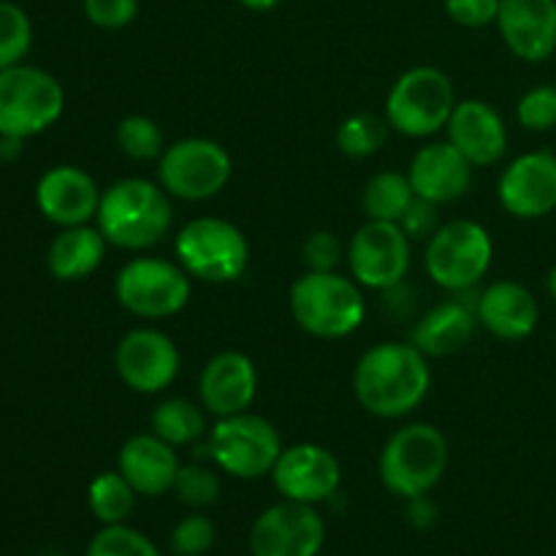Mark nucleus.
<instances>
[{
	"label": "nucleus",
	"mask_w": 556,
	"mask_h": 556,
	"mask_svg": "<svg viewBox=\"0 0 556 556\" xmlns=\"http://www.w3.org/2000/svg\"><path fill=\"white\" fill-rule=\"evenodd\" d=\"M432 389L429 358L413 342H378L353 369V394L375 418H405L424 405Z\"/></svg>",
	"instance_id": "f257e3e1"
},
{
	"label": "nucleus",
	"mask_w": 556,
	"mask_h": 556,
	"mask_svg": "<svg viewBox=\"0 0 556 556\" xmlns=\"http://www.w3.org/2000/svg\"><path fill=\"white\" fill-rule=\"evenodd\" d=\"M174 223L172 195L161 182L125 177L109 185L101 195L96 226L112 248L141 253L168 237Z\"/></svg>",
	"instance_id": "f03ea898"
},
{
	"label": "nucleus",
	"mask_w": 556,
	"mask_h": 556,
	"mask_svg": "<svg viewBox=\"0 0 556 556\" xmlns=\"http://www.w3.org/2000/svg\"><path fill=\"white\" fill-rule=\"evenodd\" d=\"M288 299L299 329L318 340H345L367 320L362 286L340 271H304Z\"/></svg>",
	"instance_id": "7ed1b4c3"
},
{
	"label": "nucleus",
	"mask_w": 556,
	"mask_h": 556,
	"mask_svg": "<svg viewBox=\"0 0 556 556\" xmlns=\"http://www.w3.org/2000/svg\"><path fill=\"white\" fill-rule=\"evenodd\" d=\"M448 440L432 424H405L386 440L378 459L380 483L394 497H424L448 470Z\"/></svg>",
	"instance_id": "20e7f679"
},
{
	"label": "nucleus",
	"mask_w": 556,
	"mask_h": 556,
	"mask_svg": "<svg viewBox=\"0 0 556 556\" xmlns=\"http://www.w3.org/2000/svg\"><path fill=\"white\" fill-rule=\"evenodd\" d=\"M174 255L193 280L226 286L248 271L250 242L237 223L204 215L185 223L174 239Z\"/></svg>",
	"instance_id": "39448f33"
},
{
	"label": "nucleus",
	"mask_w": 556,
	"mask_h": 556,
	"mask_svg": "<svg viewBox=\"0 0 556 556\" xmlns=\"http://www.w3.org/2000/svg\"><path fill=\"white\" fill-rule=\"evenodd\" d=\"M65 109V90L38 65H11L0 71V136L33 139L52 128Z\"/></svg>",
	"instance_id": "423d86ee"
},
{
	"label": "nucleus",
	"mask_w": 556,
	"mask_h": 556,
	"mask_svg": "<svg viewBox=\"0 0 556 556\" xmlns=\"http://www.w3.org/2000/svg\"><path fill=\"white\" fill-rule=\"evenodd\" d=\"M454 81L434 65H416L391 85L386 119L391 130L407 139H429L448 125L456 109Z\"/></svg>",
	"instance_id": "0eeeda50"
},
{
	"label": "nucleus",
	"mask_w": 556,
	"mask_h": 556,
	"mask_svg": "<svg viewBox=\"0 0 556 556\" xmlns=\"http://www.w3.org/2000/svg\"><path fill=\"white\" fill-rule=\"evenodd\" d=\"M193 293V277L177 261L136 255L114 280V296L125 313L144 320L172 318L182 313Z\"/></svg>",
	"instance_id": "6e6552de"
},
{
	"label": "nucleus",
	"mask_w": 556,
	"mask_h": 556,
	"mask_svg": "<svg viewBox=\"0 0 556 556\" xmlns=\"http://www.w3.org/2000/svg\"><path fill=\"white\" fill-rule=\"evenodd\" d=\"M494 261V242L476 220L443 223L427 242L424 266L432 282L451 293H465L489 275Z\"/></svg>",
	"instance_id": "1a4fd4ad"
},
{
	"label": "nucleus",
	"mask_w": 556,
	"mask_h": 556,
	"mask_svg": "<svg viewBox=\"0 0 556 556\" xmlns=\"http://www.w3.org/2000/svg\"><path fill=\"white\" fill-rule=\"evenodd\" d=\"M282 438L271 421L255 413L217 418L210 429V456L215 467L239 481L271 476L282 454Z\"/></svg>",
	"instance_id": "9d476101"
},
{
	"label": "nucleus",
	"mask_w": 556,
	"mask_h": 556,
	"mask_svg": "<svg viewBox=\"0 0 556 556\" xmlns=\"http://www.w3.org/2000/svg\"><path fill=\"white\" fill-rule=\"evenodd\" d=\"M231 155L215 139L188 136L166 147L157 161V182L172 199L179 201H210L226 190L231 182Z\"/></svg>",
	"instance_id": "9b49d317"
},
{
	"label": "nucleus",
	"mask_w": 556,
	"mask_h": 556,
	"mask_svg": "<svg viewBox=\"0 0 556 556\" xmlns=\"http://www.w3.org/2000/svg\"><path fill=\"white\" fill-rule=\"evenodd\" d=\"M410 244L396 223L367 220L348 242V271L369 291H394L410 271Z\"/></svg>",
	"instance_id": "f8f14e48"
},
{
	"label": "nucleus",
	"mask_w": 556,
	"mask_h": 556,
	"mask_svg": "<svg viewBox=\"0 0 556 556\" xmlns=\"http://www.w3.org/2000/svg\"><path fill=\"white\" fill-rule=\"evenodd\" d=\"M326 543V521L315 505L282 503L266 508L250 527L253 556H318Z\"/></svg>",
	"instance_id": "ddd939ff"
},
{
	"label": "nucleus",
	"mask_w": 556,
	"mask_h": 556,
	"mask_svg": "<svg viewBox=\"0 0 556 556\" xmlns=\"http://www.w3.org/2000/svg\"><path fill=\"white\" fill-rule=\"evenodd\" d=\"M182 356L177 342L163 331L141 326L128 331L114 351V369L119 380L136 394H161L177 380Z\"/></svg>",
	"instance_id": "4468645a"
},
{
	"label": "nucleus",
	"mask_w": 556,
	"mask_h": 556,
	"mask_svg": "<svg viewBox=\"0 0 556 556\" xmlns=\"http://www.w3.org/2000/svg\"><path fill=\"white\" fill-rule=\"evenodd\" d=\"M271 483L282 500L318 505L337 494L342 483L340 459L318 443H296L282 448Z\"/></svg>",
	"instance_id": "2eb2a0df"
},
{
	"label": "nucleus",
	"mask_w": 556,
	"mask_h": 556,
	"mask_svg": "<svg viewBox=\"0 0 556 556\" xmlns=\"http://www.w3.org/2000/svg\"><path fill=\"white\" fill-rule=\"evenodd\" d=\"M497 199L519 220H541L556 210V155L525 152L508 163L497 182Z\"/></svg>",
	"instance_id": "dca6fc26"
},
{
	"label": "nucleus",
	"mask_w": 556,
	"mask_h": 556,
	"mask_svg": "<svg viewBox=\"0 0 556 556\" xmlns=\"http://www.w3.org/2000/svg\"><path fill=\"white\" fill-rule=\"evenodd\" d=\"M101 195L103 190L98 188L96 179L85 168L71 163L52 166L36 185L38 212L58 228L85 226L96 220Z\"/></svg>",
	"instance_id": "f3484780"
},
{
	"label": "nucleus",
	"mask_w": 556,
	"mask_h": 556,
	"mask_svg": "<svg viewBox=\"0 0 556 556\" xmlns=\"http://www.w3.org/2000/svg\"><path fill=\"white\" fill-rule=\"evenodd\" d=\"M258 396V369L239 351H223L204 364L199 378V400L210 416L228 418L248 413Z\"/></svg>",
	"instance_id": "a211bd4d"
},
{
	"label": "nucleus",
	"mask_w": 556,
	"mask_h": 556,
	"mask_svg": "<svg viewBox=\"0 0 556 556\" xmlns=\"http://www.w3.org/2000/svg\"><path fill=\"white\" fill-rule=\"evenodd\" d=\"M472 172L476 166L451 141H432L413 155L407 177L418 199L445 206L470 193Z\"/></svg>",
	"instance_id": "6ab92c4d"
},
{
	"label": "nucleus",
	"mask_w": 556,
	"mask_h": 556,
	"mask_svg": "<svg viewBox=\"0 0 556 556\" xmlns=\"http://www.w3.org/2000/svg\"><path fill=\"white\" fill-rule=\"evenodd\" d=\"M497 27L516 58L543 63L556 52V0H503Z\"/></svg>",
	"instance_id": "aec40b11"
},
{
	"label": "nucleus",
	"mask_w": 556,
	"mask_h": 556,
	"mask_svg": "<svg viewBox=\"0 0 556 556\" xmlns=\"http://www.w3.org/2000/svg\"><path fill=\"white\" fill-rule=\"evenodd\" d=\"M448 141L472 163L476 168L494 166L503 161L505 150H508V128L505 119L492 103L470 101L456 103L454 114H451L448 125H445Z\"/></svg>",
	"instance_id": "412c9836"
},
{
	"label": "nucleus",
	"mask_w": 556,
	"mask_h": 556,
	"mask_svg": "<svg viewBox=\"0 0 556 556\" xmlns=\"http://www.w3.org/2000/svg\"><path fill=\"white\" fill-rule=\"evenodd\" d=\"M478 324L505 342L527 340L541 324L535 293L516 280H494L476 299Z\"/></svg>",
	"instance_id": "4be33fe9"
},
{
	"label": "nucleus",
	"mask_w": 556,
	"mask_h": 556,
	"mask_svg": "<svg viewBox=\"0 0 556 556\" xmlns=\"http://www.w3.org/2000/svg\"><path fill=\"white\" fill-rule=\"evenodd\" d=\"M179 467L177 448L152 432L128 438L117 454V470L139 497H163L172 492Z\"/></svg>",
	"instance_id": "5701e85b"
},
{
	"label": "nucleus",
	"mask_w": 556,
	"mask_h": 556,
	"mask_svg": "<svg viewBox=\"0 0 556 556\" xmlns=\"http://www.w3.org/2000/svg\"><path fill=\"white\" fill-rule=\"evenodd\" d=\"M476 326V304L465 299H451V302L434 304L429 313L421 315V320L413 326L410 342L427 358H445L470 345Z\"/></svg>",
	"instance_id": "b1692460"
},
{
	"label": "nucleus",
	"mask_w": 556,
	"mask_h": 556,
	"mask_svg": "<svg viewBox=\"0 0 556 556\" xmlns=\"http://www.w3.org/2000/svg\"><path fill=\"white\" fill-rule=\"evenodd\" d=\"M106 248L109 242L101 233V228L90 226V223L60 228V233L52 239L47 250V266L52 277L63 282L85 280L103 264Z\"/></svg>",
	"instance_id": "393cba45"
},
{
	"label": "nucleus",
	"mask_w": 556,
	"mask_h": 556,
	"mask_svg": "<svg viewBox=\"0 0 556 556\" xmlns=\"http://www.w3.org/2000/svg\"><path fill=\"white\" fill-rule=\"evenodd\" d=\"M150 432L166 440L174 448L182 445H193L210 432L206 427V410L195 402L185 400V396H172L155 405L150 416Z\"/></svg>",
	"instance_id": "a878e982"
},
{
	"label": "nucleus",
	"mask_w": 556,
	"mask_h": 556,
	"mask_svg": "<svg viewBox=\"0 0 556 556\" xmlns=\"http://www.w3.org/2000/svg\"><path fill=\"white\" fill-rule=\"evenodd\" d=\"M416 199L410 177L402 172H380L367 182L362 195V206L367 220L400 223L407 206Z\"/></svg>",
	"instance_id": "bb28decb"
},
{
	"label": "nucleus",
	"mask_w": 556,
	"mask_h": 556,
	"mask_svg": "<svg viewBox=\"0 0 556 556\" xmlns=\"http://www.w3.org/2000/svg\"><path fill=\"white\" fill-rule=\"evenodd\" d=\"M139 494L134 492L125 476L119 470L101 472L90 481L87 489V505H90V514L96 516L101 525H125V519L134 510V503Z\"/></svg>",
	"instance_id": "cd10ccee"
},
{
	"label": "nucleus",
	"mask_w": 556,
	"mask_h": 556,
	"mask_svg": "<svg viewBox=\"0 0 556 556\" xmlns=\"http://www.w3.org/2000/svg\"><path fill=\"white\" fill-rule=\"evenodd\" d=\"M389 130L391 125L386 117H378V114L369 112L351 114L337 128V150L342 155L353 157V161H364V157H372L383 150L386 139H389Z\"/></svg>",
	"instance_id": "c85d7f7f"
},
{
	"label": "nucleus",
	"mask_w": 556,
	"mask_h": 556,
	"mask_svg": "<svg viewBox=\"0 0 556 556\" xmlns=\"http://www.w3.org/2000/svg\"><path fill=\"white\" fill-rule=\"evenodd\" d=\"M114 141H117L119 152L136 163L161 161V155L166 152L161 125L147 117V114H128V117L119 119L117 130H114Z\"/></svg>",
	"instance_id": "c756f323"
},
{
	"label": "nucleus",
	"mask_w": 556,
	"mask_h": 556,
	"mask_svg": "<svg viewBox=\"0 0 556 556\" xmlns=\"http://www.w3.org/2000/svg\"><path fill=\"white\" fill-rule=\"evenodd\" d=\"M33 47L30 16L22 5L0 0V71L20 65Z\"/></svg>",
	"instance_id": "7c9ffc66"
},
{
	"label": "nucleus",
	"mask_w": 556,
	"mask_h": 556,
	"mask_svg": "<svg viewBox=\"0 0 556 556\" xmlns=\"http://www.w3.org/2000/svg\"><path fill=\"white\" fill-rule=\"evenodd\" d=\"M85 556H161V552L134 527L103 525L87 543Z\"/></svg>",
	"instance_id": "2f4dec72"
},
{
	"label": "nucleus",
	"mask_w": 556,
	"mask_h": 556,
	"mask_svg": "<svg viewBox=\"0 0 556 556\" xmlns=\"http://www.w3.org/2000/svg\"><path fill=\"white\" fill-rule=\"evenodd\" d=\"M172 492L177 494L179 503L188 505V508H210V505H215L217 497H220V478H217L215 467L182 465L179 467Z\"/></svg>",
	"instance_id": "473e14b6"
},
{
	"label": "nucleus",
	"mask_w": 556,
	"mask_h": 556,
	"mask_svg": "<svg viewBox=\"0 0 556 556\" xmlns=\"http://www.w3.org/2000/svg\"><path fill=\"white\" fill-rule=\"evenodd\" d=\"M519 125L530 134H548L556 128V85H538L519 98Z\"/></svg>",
	"instance_id": "72a5a7b5"
},
{
	"label": "nucleus",
	"mask_w": 556,
	"mask_h": 556,
	"mask_svg": "<svg viewBox=\"0 0 556 556\" xmlns=\"http://www.w3.org/2000/svg\"><path fill=\"white\" fill-rule=\"evenodd\" d=\"M217 527L210 516L190 514L172 530V548L177 556H204L215 546Z\"/></svg>",
	"instance_id": "f704fd0d"
},
{
	"label": "nucleus",
	"mask_w": 556,
	"mask_h": 556,
	"mask_svg": "<svg viewBox=\"0 0 556 556\" xmlns=\"http://www.w3.org/2000/svg\"><path fill=\"white\" fill-rule=\"evenodd\" d=\"M348 248L334 231H313L302 242V261L307 271H340Z\"/></svg>",
	"instance_id": "c9c22d12"
},
{
	"label": "nucleus",
	"mask_w": 556,
	"mask_h": 556,
	"mask_svg": "<svg viewBox=\"0 0 556 556\" xmlns=\"http://www.w3.org/2000/svg\"><path fill=\"white\" fill-rule=\"evenodd\" d=\"M81 9L101 30H123L139 14V0H81Z\"/></svg>",
	"instance_id": "e433bc0d"
},
{
	"label": "nucleus",
	"mask_w": 556,
	"mask_h": 556,
	"mask_svg": "<svg viewBox=\"0 0 556 556\" xmlns=\"http://www.w3.org/2000/svg\"><path fill=\"white\" fill-rule=\"evenodd\" d=\"M396 226L407 233V239H410V242H429V239H432V233L443 226V223H440V206L432 204V201H427V199H418L416 195V199H413V204L407 206V212L402 215V220L396 223Z\"/></svg>",
	"instance_id": "4c0bfd02"
},
{
	"label": "nucleus",
	"mask_w": 556,
	"mask_h": 556,
	"mask_svg": "<svg viewBox=\"0 0 556 556\" xmlns=\"http://www.w3.org/2000/svg\"><path fill=\"white\" fill-rule=\"evenodd\" d=\"M503 0H445V14L462 27H486L497 22Z\"/></svg>",
	"instance_id": "58836bf2"
},
{
	"label": "nucleus",
	"mask_w": 556,
	"mask_h": 556,
	"mask_svg": "<svg viewBox=\"0 0 556 556\" xmlns=\"http://www.w3.org/2000/svg\"><path fill=\"white\" fill-rule=\"evenodd\" d=\"M407 519L418 530H427V527H432L438 521V508H434V503H429V494L407 500Z\"/></svg>",
	"instance_id": "ea45409f"
},
{
	"label": "nucleus",
	"mask_w": 556,
	"mask_h": 556,
	"mask_svg": "<svg viewBox=\"0 0 556 556\" xmlns=\"http://www.w3.org/2000/svg\"><path fill=\"white\" fill-rule=\"evenodd\" d=\"M280 3L282 0H239V5H244L248 11H271Z\"/></svg>",
	"instance_id": "a19ab883"
},
{
	"label": "nucleus",
	"mask_w": 556,
	"mask_h": 556,
	"mask_svg": "<svg viewBox=\"0 0 556 556\" xmlns=\"http://www.w3.org/2000/svg\"><path fill=\"white\" fill-rule=\"evenodd\" d=\"M546 291H548V296L556 302V266L546 275Z\"/></svg>",
	"instance_id": "79ce46f5"
}]
</instances>
